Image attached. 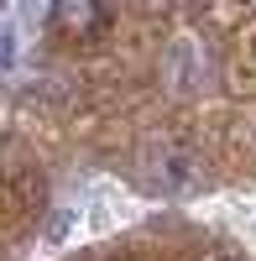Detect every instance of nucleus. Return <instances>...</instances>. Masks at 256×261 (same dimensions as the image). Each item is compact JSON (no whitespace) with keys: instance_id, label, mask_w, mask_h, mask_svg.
Masks as SVG:
<instances>
[{"instance_id":"f257e3e1","label":"nucleus","mask_w":256,"mask_h":261,"mask_svg":"<svg viewBox=\"0 0 256 261\" xmlns=\"http://www.w3.org/2000/svg\"><path fill=\"white\" fill-rule=\"evenodd\" d=\"M146 178L157 188H183V183H194V157L178 141H152L146 146Z\"/></svg>"},{"instance_id":"f03ea898","label":"nucleus","mask_w":256,"mask_h":261,"mask_svg":"<svg viewBox=\"0 0 256 261\" xmlns=\"http://www.w3.org/2000/svg\"><path fill=\"white\" fill-rule=\"evenodd\" d=\"M53 27L73 42H89L105 27V6L99 0H53Z\"/></svg>"},{"instance_id":"7ed1b4c3","label":"nucleus","mask_w":256,"mask_h":261,"mask_svg":"<svg viewBox=\"0 0 256 261\" xmlns=\"http://www.w3.org/2000/svg\"><path fill=\"white\" fill-rule=\"evenodd\" d=\"M63 230H68V220H63V214H53V220H47V241H63Z\"/></svg>"},{"instance_id":"20e7f679","label":"nucleus","mask_w":256,"mask_h":261,"mask_svg":"<svg viewBox=\"0 0 256 261\" xmlns=\"http://www.w3.org/2000/svg\"><path fill=\"white\" fill-rule=\"evenodd\" d=\"M209 261H241L236 251H215V256H209Z\"/></svg>"}]
</instances>
